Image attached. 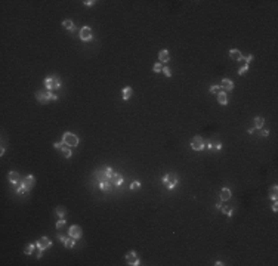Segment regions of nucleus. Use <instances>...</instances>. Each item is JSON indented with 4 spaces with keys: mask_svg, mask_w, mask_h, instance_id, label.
Segmentation results:
<instances>
[{
    "mask_svg": "<svg viewBox=\"0 0 278 266\" xmlns=\"http://www.w3.org/2000/svg\"><path fill=\"white\" fill-rule=\"evenodd\" d=\"M44 87L47 92H53V90H58L61 87V80L56 77V76H52V77H47L44 81Z\"/></svg>",
    "mask_w": 278,
    "mask_h": 266,
    "instance_id": "f257e3e1",
    "label": "nucleus"
},
{
    "mask_svg": "<svg viewBox=\"0 0 278 266\" xmlns=\"http://www.w3.org/2000/svg\"><path fill=\"white\" fill-rule=\"evenodd\" d=\"M62 142L67 145V146H77L78 145V136L77 135H74V133H70V132H67V133H64L62 135Z\"/></svg>",
    "mask_w": 278,
    "mask_h": 266,
    "instance_id": "f03ea898",
    "label": "nucleus"
},
{
    "mask_svg": "<svg viewBox=\"0 0 278 266\" xmlns=\"http://www.w3.org/2000/svg\"><path fill=\"white\" fill-rule=\"evenodd\" d=\"M163 184H164V186L167 189H173L177 184V176L175 173H167L164 177H163Z\"/></svg>",
    "mask_w": 278,
    "mask_h": 266,
    "instance_id": "7ed1b4c3",
    "label": "nucleus"
},
{
    "mask_svg": "<svg viewBox=\"0 0 278 266\" xmlns=\"http://www.w3.org/2000/svg\"><path fill=\"white\" fill-rule=\"evenodd\" d=\"M53 148H55V149H58V151H61V154H62L65 158H70V157L73 155L71 148H70V146H67L64 142H55V143H53Z\"/></svg>",
    "mask_w": 278,
    "mask_h": 266,
    "instance_id": "20e7f679",
    "label": "nucleus"
},
{
    "mask_svg": "<svg viewBox=\"0 0 278 266\" xmlns=\"http://www.w3.org/2000/svg\"><path fill=\"white\" fill-rule=\"evenodd\" d=\"M78 37L83 40V42H89L93 39V33H92V28L90 27H81L80 28V33H78Z\"/></svg>",
    "mask_w": 278,
    "mask_h": 266,
    "instance_id": "39448f33",
    "label": "nucleus"
},
{
    "mask_svg": "<svg viewBox=\"0 0 278 266\" xmlns=\"http://www.w3.org/2000/svg\"><path fill=\"white\" fill-rule=\"evenodd\" d=\"M204 146H206V143H204V141H203L201 136H194V138H192V141H191V148L194 149V151H201Z\"/></svg>",
    "mask_w": 278,
    "mask_h": 266,
    "instance_id": "423d86ee",
    "label": "nucleus"
},
{
    "mask_svg": "<svg viewBox=\"0 0 278 266\" xmlns=\"http://www.w3.org/2000/svg\"><path fill=\"white\" fill-rule=\"evenodd\" d=\"M126 262L130 266H139L141 265V260H139V257H138V254L135 251H129L126 254Z\"/></svg>",
    "mask_w": 278,
    "mask_h": 266,
    "instance_id": "0eeeda50",
    "label": "nucleus"
},
{
    "mask_svg": "<svg viewBox=\"0 0 278 266\" xmlns=\"http://www.w3.org/2000/svg\"><path fill=\"white\" fill-rule=\"evenodd\" d=\"M81 235H83V231H81V228H80L78 225L70 226V229H68V237L78 240V238H81Z\"/></svg>",
    "mask_w": 278,
    "mask_h": 266,
    "instance_id": "6e6552de",
    "label": "nucleus"
},
{
    "mask_svg": "<svg viewBox=\"0 0 278 266\" xmlns=\"http://www.w3.org/2000/svg\"><path fill=\"white\" fill-rule=\"evenodd\" d=\"M219 87H220V90H223V92H231V90H234V83H232V80H229V78H222Z\"/></svg>",
    "mask_w": 278,
    "mask_h": 266,
    "instance_id": "1a4fd4ad",
    "label": "nucleus"
},
{
    "mask_svg": "<svg viewBox=\"0 0 278 266\" xmlns=\"http://www.w3.org/2000/svg\"><path fill=\"white\" fill-rule=\"evenodd\" d=\"M36 98H37V101L40 104H47L49 101H51V96H49V92H44V90H39L36 93Z\"/></svg>",
    "mask_w": 278,
    "mask_h": 266,
    "instance_id": "9d476101",
    "label": "nucleus"
},
{
    "mask_svg": "<svg viewBox=\"0 0 278 266\" xmlns=\"http://www.w3.org/2000/svg\"><path fill=\"white\" fill-rule=\"evenodd\" d=\"M51 245H52V241L49 240L47 237H42V238L37 241V247L40 248V250H47Z\"/></svg>",
    "mask_w": 278,
    "mask_h": 266,
    "instance_id": "9b49d317",
    "label": "nucleus"
},
{
    "mask_svg": "<svg viewBox=\"0 0 278 266\" xmlns=\"http://www.w3.org/2000/svg\"><path fill=\"white\" fill-rule=\"evenodd\" d=\"M21 184H22L27 189H31L33 186H34V184H36V177L33 176V175H28L25 179H22V180H21Z\"/></svg>",
    "mask_w": 278,
    "mask_h": 266,
    "instance_id": "f8f14e48",
    "label": "nucleus"
},
{
    "mask_svg": "<svg viewBox=\"0 0 278 266\" xmlns=\"http://www.w3.org/2000/svg\"><path fill=\"white\" fill-rule=\"evenodd\" d=\"M8 179H9L10 184L18 185V184H19V180H21V176H19L18 172H9V173H8Z\"/></svg>",
    "mask_w": 278,
    "mask_h": 266,
    "instance_id": "ddd939ff",
    "label": "nucleus"
},
{
    "mask_svg": "<svg viewBox=\"0 0 278 266\" xmlns=\"http://www.w3.org/2000/svg\"><path fill=\"white\" fill-rule=\"evenodd\" d=\"M95 177H96V180H99V182H102V180H108L105 167H102V169H99V170H96V172H95Z\"/></svg>",
    "mask_w": 278,
    "mask_h": 266,
    "instance_id": "4468645a",
    "label": "nucleus"
},
{
    "mask_svg": "<svg viewBox=\"0 0 278 266\" xmlns=\"http://www.w3.org/2000/svg\"><path fill=\"white\" fill-rule=\"evenodd\" d=\"M229 56L234 61H244V56L241 55V52L238 51V49H231V51H229Z\"/></svg>",
    "mask_w": 278,
    "mask_h": 266,
    "instance_id": "2eb2a0df",
    "label": "nucleus"
},
{
    "mask_svg": "<svg viewBox=\"0 0 278 266\" xmlns=\"http://www.w3.org/2000/svg\"><path fill=\"white\" fill-rule=\"evenodd\" d=\"M158 59H160V62H169L170 55H169V51H167V49H163V51L158 52Z\"/></svg>",
    "mask_w": 278,
    "mask_h": 266,
    "instance_id": "dca6fc26",
    "label": "nucleus"
},
{
    "mask_svg": "<svg viewBox=\"0 0 278 266\" xmlns=\"http://www.w3.org/2000/svg\"><path fill=\"white\" fill-rule=\"evenodd\" d=\"M110 180H111V184H112V185L120 186V185L123 184V176H121V175H119V173H114V176H112Z\"/></svg>",
    "mask_w": 278,
    "mask_h": 266,
    "instance_id": "f3484780",
    "label": "nucleus"
},
{
    "mask_svg": "<svg viewBox=\"0 0 278 266\" xmlns=\"http://www.w3.org/2000/svg\"><path fill=\"white\" fill-rule=\"evenodd\" d=\"M99 188H101V191H104V192H108V191H111V188H112V184L110 180H102V182H99Z\"/></svg>",
    "mask_w": 278,
    "mask_h": 266,
    "instance_id": "a211bd4d",
    "label": "nucleus"
},
{
    "mask_svg": "<svg viewBox=\"0 0 278 266\" xmlns=\"http://www.w3.org/2000/svg\"><path fill=\"white\" fill-rule=\"evenodd\" d=\"M218 102H219L220 105H226V104H228V96H226V92L220 90V92L218 93Z\"/></svg>",
    "mask_w": 278,
    "mask_h": 266,
    "instance_id": "6ab92c4d",
    "label": "nucleus"
},
{
    "mask_svg": "<svg viewBox=\"0 0 278 266\" xmlns=\"http://www.w3.org/2000/svg\"><path fill=\"white\" fill-rule=\"evenodd\" d=\"M121 93H123V99L124 101H129L130 98H132V95H133V90H132V87H124L123 90H121Z\"/></svg>",
    "mask_w": 278,
    "mask_h": 266,
    "instance_id": "aec40b11",
    "label": "nucleus"
},
{
    "mask_svg": "<svg viewBox=\"0 0 278 266\" xmlns=\"http://www.w3.org/2000/svg\"><path fill=\"white\" fill-rule=\"evenodd\" d=\"M268 197H269V200H277V197H278V186H277V185H272V186L269 188Z\"/></svg>",
    "mask_w": 278,
    "mask_h": 266,
    "instance_id": "412c9836",
    "label": "nucleus"
},
{
    "mask_svg": "<svg viewBox=\"0 0 278 266\" xmlns=\"http://www.w3.org/2000/svg\"><path fill=\"white\" fill-rule=\"evenodd\" d=\"M229 198H231V191L228 189V188H222V191H220V200H222V201H228Z\"/></svg>",
    "mask_w": 278,
    "mask_h": 266,
    "instance_id": "4be33fe9",
    "label": "nucleus"
},
{
    "mask_svg": "<svg viewBox=\"0 0 278 266\" xmlns=\"http://www.w3.org/2000/svg\"><path fill=\"white\" fill-rule=\"evenodd\" d=\"M62 27H64V28H67V30H70V31H74V30H76V27H74V24H73L71 19H65V21H62Z\"/></svg>",
    "mask_w": 278,
    "mask_h": 266,
    "instance_id": "5701e85b",
    "label": "nucleus"
},
{
    "mask_svg": "<svg viewBox=\"0 0 278 266\" xmlns=\"http://www.w3.org/2000/svg\"><path fill=\"white\" fill-rule=\"evenodd\" d=\"M74 244H76V238H71V237H70V238L67 237V240L64 241L65 248H73V247H74Z\"/></svg>",
    "mask_w": 278,
    "mask_h": 266,
    "instance_id": "b1692460",
    "label": "nucleus"
},
{
    "mask_svg": "<svg viewBox=\"0 0 278 266\" xmlns=\"http://www.w3.org/2000/svg\"><path fill=\"white\" fill-rule=\"evenodd\" d=\"M36 247H37V244H28V245L24 248V253H25V254H28V256H30V254H33V251L36 250Z\"/></svg>",
    "mask_w": 278,
    "mask_h": 266,
    "instance_id": "393cba45",
    "label": "nucleus"
},
{
    "mask_svg": "<svg viewBox=\"0 0 278 266\" xmlns=\"http://www.w3.org/2000/svg\"><path fill=\"white\" fill-rule=\"evenodd\" d=\"M265 124V120L262 117H254V127L256 129H262Z\"/></svg>",
    "mask_w": 278,
    "mask_h": 266,
    "instance_id": "a878e982",
    "label": "nucleus"
},
{
    "mask_svg": "<svg viewBox=\"0 0 278 266\" xmlns=\"http://www.w3.org/2000/svg\"><path fill=\"white\" fill-rule=\"evenodd\" d=\"M55 214L59 216L61 219H64V218H65V214H67V210H65L64 207H56V209H55Z\"/></svg>",
    "mask_w": 278,
    "mask_h": 266,
    "instance_id": "bb28decb",
    "label": "nucleus"
},
{
    "mask_svg": "<svg viewBox=\"0 0 278 266\" xmlns=\"http://www.w3.org/2000/svg\"><path fill=\"white\" fill-rule=\"evenodd\" d=\"M220 210L223 211V214H226V216H228V218H231V216L234 214V209H232V207H229V206H225V207H222Z\"/></svg>",
    "mask_w": 278,
    "mask_h": 266,
    "instance_id": "cd10ccee",
    "label": "nucleus"
},
{
    "mask_svg": "<svg viewBox=\"0 0 278 266\" xmlns=\"http://www.w3.org/2000/svg\"><path fill=\"white\" fill-rule=\"evenodd\" d=\"M153 70H154V73H163V64H161V62H157V64L153 66Z\"/></svg>",
    "mask_w": 278,
    "mask_h": 266,
    "instance_id": "c85d7f7f",
    "label": "nucleus"
},
{
    "mask_svg": "<svg viewBox=\"0 0 278 266\" xmlns=\"http://www.w3.org/2000/svg\"><path fill=\"white\" fill-rule=\"evenodd\" d=\"M209 90H210V93H216V95H218V93L220 92V87H219V85H211Z\"/></svg>",
    "mask_w": 278,
    "mask_h": 266,
    "instance_id": "c756f323",
    "label": "nucleus"
},
{
    "mask_svg": "<svg viewBox=\"0 0 278 266\" xmlns=\"http://www.w3.org/2000/svg\"><path fill=\"white\" fill-rule=\"evenodd\" d=\"M105 172H107V177H108V180L114 176V170H112V167H110V166H107L105 167Z\"/></svg>",
    "mask_w": 278,
    "mask_h": 266,
    "instance_id": "7c9ffc66",
    "label": "nucleus"
},
{
    "mask_svg": "<svg viewBox=\"0 0 278 266\" xmlns=\"http://www.w3.org/2000/svg\"><path fill=\"white\" fill-rule=\"evenodd\" d=\"M247 71H249V65H244V66H241V68L238 70V74H240V76H244Z\"/></svg>",
    "mask_w": 278,
    "mask_h": 266,
    "instance_id": "2f4dec72",
    "label": "nucleus"
},
{
    "mask_svg": "<svg viewBox=\"0 0 278 266\" xmlns=\"http://www.w3.org/2000/svg\"><path fill=\"white\" fill-rule=\"evenodd\" d=\"M65 219H61V220H58L56 222V229H62V228H65Z\"/></svg>",
    "mask_w": 278,
    "mask_h": 266,
    "instance_id": "473e14b6",
    "label": "nucleus"
},
{
    "mask_svg": "<svg viewBox=\"0 0 278 266\" xmlns=\"http://www.w3.org/2000/svg\"><path fill=\"white\" fill-rule=\"evenodd\" d=\"M27 191H28V189H27V188H25V186H24V185H22V184H21V185H19V186H18V189H16V192H18V194H19V195H21V194H25V192H27Z\"/></svg>",
    "mask_w": 278,
    "mask_h": 266,
    "instance_id": "72a5a7b5",
    "label": "nucleus"
},
{
    "mask_svg": "<svg viewBox=\"0 0 278 266\" xmlns=\"http://www.w3.org/2000/svg\"><path fill=\"white\" fill-rule=\"evenodd\" d=\"M139 188H141V184H139V182H132V185H130V189L135 191V189H139Z\"/></svg>",
    "mask_w": 278,
    "mask_h": 266,
    "instance_id": "f704fd0d",
    "label": "nucleus"
},
{
    "mask_svg": "<svg viewBox=\"0 0 278 266\" xmlns=\"http://www.w3.org/2000/svg\"><path fill=\"white\" fill-rule=\"evenodd\" d=\"M163 74H164L166 77H170V68H167V66H163Z\"/></svg>",
    "mask_w": 278,
    "mask_h": 266,
    "instance_id": "c9c22d12",
    "label": "nucleus"
},
{
    "mask_svg": "<svg viewBox=\"0 0 278 266\" xmlns=\"http://www.w3.org/2000/svg\"><path fill=\"white\" fill-rule=\"evenodd\" d=\"M49 96H51V101H58V95L53 92H49Z\"/></svg>",
    "mask_w": 278,
    "mask_h": 266,
    "instance_id": "e433bc0d",
    "label": "nucleus"
},
{
    "mask_svg": "<svg viewBox=\"0 0 278 266\" xmlns=\"http://www.w3.org/2000/svg\"><path fill=\"white\" fill-rule=\"evenodd\" d=\"M253 58H254L253 55H249L247 58H244V61H246V65H249V62H252V61H253Z\"/></svg>",
    "mask_w": 278,
    "mask_h": 266,
    "instance_id": "4c0bfd02",
    "label": "nucleus"
},
{
    "mask_svg": "<svg viewBox=\"0 0 278 266\" xmlns=\"http://www.w3.org/2000/svg\"><path fill=\"white\" fill-rule=\"evenodd\" d=\"M96 2H95V0H86V2H85V5L86 6H93Z\"/></svg>",
    "mask_w": 278,
    "mask_h": 266,
    "instance_id": "58836bf2",
    "label": "nucleus"
},
{
    "mask_svg": "<svg viewBox=\"0 0 278 266\" xmlns=\"http://www.w3.org/2000/svg\"><path fill=\"white\" fill-rule=\"evenodd\" d=\"M213 148H216L218 151H219V149H222V143H220V142H216V143L213 145Z\"/></svg>",
    "mask_w": 278,
    "mask_h": 266,
    "instance_id": "ea45409f",
    "label": "nucleus"
},
{
    "mask_svg": "<svg viewBox=\"0 0 278 266\" xmlns=\"http://www.w3.org/2000/svg\"><path fill=\"white\" fill-rule=\"evenodd\" d=\"M262 136H263V138L269 136V130H262Z\"/></svg>",
    "mask_w": 278,
    "mask_h": 266,
    "instance_id": "a19ab883",
    "label": "nucleus"
},
{
    "mask_svg": "<svg viewBox=\"0 0 278 266\" xmlns=\"http://www.w3.org/2000/svg\"><path fill=\"white\" fill-rule=\"evenodd\" d=\"M43 251H44V250H40V248H39V253H37V259H40V257L43 256Z\"/></svg>",
    "mask_w": 278,
    "mask_h": 266,
    "instance_id": "79ce46f5",
    "label": "nucleus"
},
{
    "mask_svg": "<svg viewBox=\"0 0 278 266\" xmlns=\"http://www.w3.org/2000/svg\"><path fill=\"white\" fill-rule=\"evenodd\" d=\"M272 211H278V206H277V203H274V206H272Z\"/></svg>",
    "mask_w": 278,
    "mask_h": 266,
    "instance_id": "37998d69",
    "label": "nucleus"
},
{
    "mask_svg": "<svg viewBox=\"0 0 278 266\" xmlns=\"http://www.w3.org/2000/svg\"><path fill=\"white\" fill-rule=\"evenodd\" d=\"M254 129H256V127H252V129H249V135H253V133H254Z\"/></svg>",
    "mask_w": 278,
    "mask_h": 266,
    "instance_id": "c03bdc74",
    "label": "nucleus"
},
{
    "mask_svg": "<svg viewBox=\"0 0 278 266\" xmlns=\"http://www.w3.org/2000/svg\"><path fill=\"white\" fill-rule=\"evenodd\" d=\"M58 238H59V240H61V241H62V242H64V241H65V240H67V237H64V235H59V237H58Z\"/></svg>",
    "mask_w": 278,
    "mask_h": 266,
    "instance_id": "a18cd8bd",
    "label": "nucleus"
},
{
    "mask_svg": "<svg viewBox=\"0 0 278 266\" xmlns=\"http://www.w3.org/2000/svg\"><path fill=\"white\" fill-rule=\"evenodd\" d=\"M215 265H216V266H223V265H225V263H223V262H220V260H219V262H216V263H215Z\"/></svg>",
    "mask_w": 278,
    "mask_h": 266,
    "instance_id": "49530a36",
    "label": "nucleus"
},
{
    "mask_svg": "<svg viewBox=\"0 0 278 266\" xmlns=\"http://www.w3.org/2000/svg\"><path fill=\"white\" fill-rule=\"evenodd\" d=\"M216 209L220 210V209H222V203H218V204H216Z\"/></svg>",
    "mask_w": 278,
    "mask_h": 266,
    "instance_id": "de8ad7c7",
    "label": "nucleus"
},
{
    "mask_svg": "<svg viewBox=\"0 0 278 266\" xmlns=\"http://www.w3.org/2000/svg\"><path fill=\"white\" fill-rule=\"evenodd\" d=\"M5 154V146H2V149H0V155H3Z\"/></svg>",
    "mask_w": 278,
    "mask_h": 266,
    "instance_id": "09e8293b",
    "label": "nucleus"
}]
</instances>
